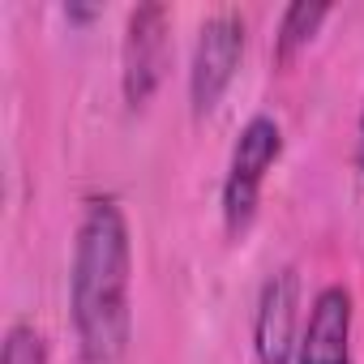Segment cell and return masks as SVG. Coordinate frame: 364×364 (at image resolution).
Listing matches in <instances>:
<instances>
[{
    "mask_svg": "<svg viewBox=\"0 0 364 364\" xmlns=\"http://www.w3.org/2000/svg\"><path fill=\"white\" fill-rule=\"evenodd\" d=\"M245 56V18L240 14H215L198 31L193 48V69H189V103L198 116L215 112L219 99L228 95L236 69Z\"/></svg>",
    "mask_w": 364,
    "mask_h": 364,
    "instance_id": "cell-3",
    "label": "cell"
},
{
    "mask_svg": "<svg viewBox=\"0 0 364 364\" xmlns=\"http://www.w3.org/2000/svg\"><path fill=\"white\" fill-rule=\"evenodd\" d=\"M296 364H351V296L347 287H321L300 347H296Z\"/></svg>",
    "mask_w": 364,
    "mask_h": 364,
    "instance_id": "cell-6",
    "label": "cell"
},
{
    "mask_svg": "<svg viewBox=\"0 0 364 364\" xmlns=\"http://www.w3.org/2000/svg\"><path fill=\"white\" fill-rule=\"evenodd\" d=\"M133 240L116 198H90L77 223L69 309L82 364H129L133 343Z\"/></svg>",
    "mask_w": 364,
    "mask_h": 364,
    "instance_id": "cell-1",
    "label": "cell"
},
{
    "mask_svg": "<svg viewBox=\"0 0 364 364\" xmlns=\"http://www.w3.org/2000/svg\"><path fill=\"white\" fill-rule=\"evenodd\" d=\"M0 364H48V347L43 334L31 321H14L5 334V360Z\"/></svg>",
    "mask_w": 364,
    "mask_h": 364,
    "instance_id": "cell-8",
    "label": "cell"
},
{
    "mask_svg": "<svg viewBox=\"0 0 364 364\" xmlns=\"http://www.w3.org/2000/svg\"><path fill=\"white\" fill-rule=\"evenodd\" d=\"M95 14H99V9H82V5H69V9H65V18H77V22H90Z\"/></svg>",
    "mask_w": 364,
    "mask_h": 364,
    "instance_id": "cell-9",
    "label": "cell"
},
{
    "mask_svg": "<svg viewBox=\"0 0 364 364\" xmlns=\"http://www.w3.org/2000/svg\"><path fill=\"white\" fill-rule=\"evenodd\" d=\"M355 163H360V171H364V112H360V141H355Z\"/></svg>",
    "mask_w": 364,
    "mask_h": 364,
    "instance_id": "cell-10",
    "label": "cell"
},
{
    "mask_svg": "<svg viewBox=\"0 0 364 364\" xmlns=\"http://www.w3.org/2000/svg\"><path fill=\"white\" fill-rule=\"evenodd\" d=\"M279 154H283L279 120L274 116H253L240 129V137L232 146L228 176H223V228H228V236H245L253 228L266 171L279 163Z\"/></svg>",
    "mask_w": 364,
    "mask_h": 364,
    "instance_id": "cell-2",
    "label": "cell"
},
{
    "mask_svg": "<svg viewBox=\"0 0 364 364\" xmlns=\"http://www.w3.org/2000/svg\"><path fill=\"white\" fill-rule=\"evenodd\" d=\"M330 18V5H291L287 14H283V22H279V39H274V56L287 65L313 35H317V26Z\"/></svg>",
    "mask_w": 364,
    "mask_h": 364,
    "instance_id": "cell-7",
    "label": "cell"
},
{
    "mask_svg": "<svg viewBox=\"0 0 364 364\" xmlns=\"http://www.w3.org/2000/svg\"><path fill=\"white\" fill-rule=\"evenodd\" d=\"M167 73V9L141 5L129 14L120 48V86L129 107H146Z\"/></svg>",
    "mask_w": 364,
    "mask_h": 364,
    "instance_id": "cell-4",
    "label": "cell"
},
{
    "mask_svg": "<svg viewBox=\"0 0 364 364\" xmlns=\"http://www.w3.org/2000/svg\"><path fill=\"white\" fill-rule=\"evenodd\" d=\"M300 334H304L300 330V274L283 266L262 283V296H257V317H253L257 364H291Z\"/></svg>",
    "mask_w": 364,
    "mask_h": 364,
    "instance_id": "cell-5",
    "label": "cell"
}]
</instances>
